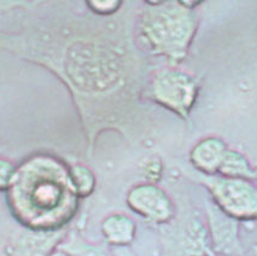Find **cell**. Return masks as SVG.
Segmentation results:
<instances>
[{
	"label": "cell",
	"instance_id": "3957f363",
	"mask_svg": "<svg viewBox=\"0 0 257 256\" xmlns=\"http://www.w3.org/2000/svg\"><path fill=\"white\" fill-rule=\"evenodd\" d=\"M207 186L215 204L237 221L257 220V186L251 180L217 177L208 180Z\"/></svg>",
	"mask_w": 257,
	"mask_h": 256
},
{
	"label": "cell",
	"instance_id": "7c38bea8",
	"mask_svg": "<svg viewBox=\"0 0 257 256\" xmlns=\"http://www.w3.org/2000/svg\"><path fill=\"white\" fill-rule=\"evenodd\" d=\"M119 2H89L88 7L98 14H111L119 8Z\"/></svg>",
	"mask_w": 257,
	"mask_h": 256
},
{
	"label": "cell",
	"instance_id": "277c9868",
	"mask_svg": "<svg viewBox=\"0 0 257 256\" xmlns=\"http://www.w3.org/2000/svg\"><path fill=\"white\" fill-rule=\"evenodd\" d=\"M151 94L166 108L186 116L195 102L197 86L187 74L166 69L158 71L152 79Z\"/></svg>",
	"mask_w": 257,
	"mask_h": 256
},
{
	"label": "cell",
	"instance_id": "4fadbf2b",
	"mask_svg": "<svg viewBox=\"0 0 257 256\" xmlns=\"http://www.w3.org/2000/svg\"><path fill=\"white\" fill-rule=\"evenodd\" d=\"M253 250H255V255L257 256V243L255 244V246H253Z\"/></svg>",
	"mask_w": 257,
	"mask_h": 256
},
{
	"label": "cell",
	"instance_id": "52a82bcc",
	"mask_svg": "<svg viewBox=\"0 0 257 256\" xmlns=\"http://www.w3.org/2000/svg\"><path fill=\"white\" fill-rule=\"evenodd\" d=\"M227 150V145L219 138L203 139L193 148L191 161L203 173L215 174L219 172Z\"/></svg>",
	"mask_w": 257,
	"mask_h": 256
},
{
	"label": "cell",
	"instance_id": "9c48e42d",
	"mask_svg": "<svg viewBox=\"0 0 257 256\" xmlns=\"http://www.w3.org/2000/svg\"><path fill=\"white\" fill-rule=\"evenodd\" d=\"M221 177L238 178V179H255V171L251 168L249 161L244 155L234 150H227L221 162L219 172Z\"/></svg>",
	"mask_w": 257,
	"mask_h": 256
},
{
	"label": "cell",
	"instance_id": "5bb4252c",
	"mask_svg": "<svg viewBox=\"0 0 257 256\" xmlns=\"http://www.w3.org/2000/svg\"><path fill=\"white\" fill-rule=\"evenodd\" d=\"M255 179H257V169L255 171Z\"/></svg>",
	"mask_w": 257,
	"mask_h": 256
},
{
	"label": "cell",
	"instance_id": "8fae6325",
	"mask_svg": "<svg viewBox=\"0 0 257 256\" xmlns=\"http://www.w3.org/2000/svg\"><path fill=\"white\" fill-rule=\"evenodd\" d=\"M19 175V168L15 163L0 157V191H9L14 186Z\"/></svg>",
	"mask_w": 257,
	"mask_h": 256
},
{
	"label": "cell",
	"instance_id": "ba28073f",
	"mask_svg": "<svg viewBox=\"0 0 257 256\" xmlns=\"http://www.w3.org/2000/svg\"><path fill=\"white\" fill-rule=\"evenodd\" d=\"M136 232V224L125 214H110L101 222V233L111 245H128L134 240Z\"/></svg>",
	"mask_w": 257,
	"mask_h": 256
},
{
	"label": "cell",
	"instance_id": "7a4b0ae2",
	"mask_svg": "<svg viewBox=\"0 0 257 256\" xmlns=\"http://www.w3.org/2000/svg\"><path fill=\"white\" fill-rule=\"evenodd\" d=\"M196 21L191 10L179 3H160L143 20V32L157 52L180 57L192 39Z\"/></svg>",
	"mask_w": 257,
	"mask_h": 256
},
{
	"label": "cell",
	"instance_id": "30bf717a",
	"mask_svg": "<svg viewBox=\"0 0 257 256\" xmlns=\"http://www.w3.org/2000/svg\"><path fill=\"white\" fill-rule=\"evenodd\" d=\"M68 173H69L71 187L77 197H87L93 192L95 178L91 169L86 166L75 165L70 167Z\"/></svg>",
	"mask_w": 257,
	"mask_h": 256
},
{
	"label": "cell",
	"instance_id": "8992f818",
	"mask_svg": "<svg viewBox=\"0 0 257 256\" xmlns=\"http://www.w3.org/2000/svg\"><path fill=\"white\" fill-rule=\"evenodd\" d=\"M209 224L215 251L222 255H237L241 251L237 220L227 216L217 208V211H209Z\"/></svg>",
	"mask_w": 257,
	"mask_h": 256
},
{
	"label": "cell",
	"instance_id": "6da1fadb",
	"mask_svg": "<svg viewBox=\"0 0 257 256\" xmlns=\"http://www.w3.org/2000/svg\"><path fill=\"white\" fill-rule=\"evenodd\" d=\"M9 199L15 215L33 230L55 231L69 221L77 196L69 173L50 157H35L19 168Z\"/></svg>",
	"mask_w": 257,
	"mask_h": 256
},
{
	"label": "cell",
	"instance_id": "5b68a950",
	"mask_svg": "<svg viewBox=\"0 0 257 256\" xmlns=\"http://www.w3.org/2000/svg\"><path fill=\"white\" fill-rule=\"evenodd\" d=\"M127 204L134 213L155 224H167L175 214L169 196L152 184H143L131 189L127 195Z\"/></svg>",
	"mask_w": 257,
	"mask_h": 256
}]
</instances>
